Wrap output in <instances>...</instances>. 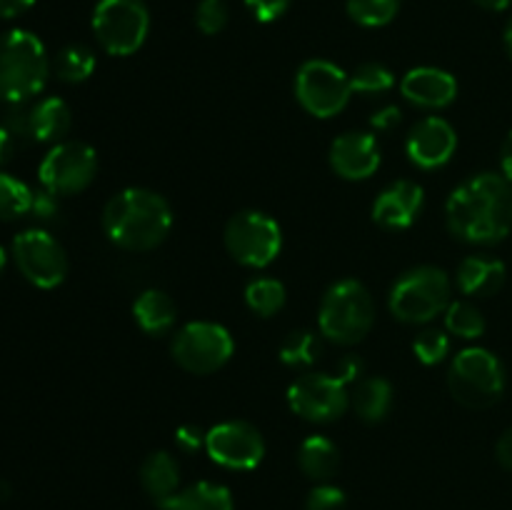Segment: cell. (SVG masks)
Returning <instances> with one entry per match:
<instances>
[{"instance_id": "cell-39", "label": "cell", "mask_w": 512, "mask_h": 510, "mask_svg": "<svg viewBox=\"0 0 512 510\" xmlns=\"http://www.w3.org/2000/svg\"><path fill=\"white\" fill-rule=\"evenodd\" d=\"M400 120H403V113H400L398 105H385V108L375 110L373 118H370V125L375 130H380V133H390V130L398 128Z\"/></svg>"}, {"instance_id": "cell-37", "label": "cell", "mask_w": 512, "mask_h": 510, "mask_svg": "<svg viewBox=\"0 0 512 510\" xmlns=\"http://www.w3.org/2000/svg\"><path fill=\"white\" fill-rule=\"evenodd\" d=\"M205 435L208 433H203L200 425L185 423L175 430V443H178V448L183 450V453H195V450L205 448Z\"/></svg>"}, {"instance_id": "cell-8", "label": "cell", "mask_w": 512, "mask_h": 510, "mask_svg": "<svg viewBox=\"0 0 512 510\" xmlns=\"http://www.w3.org/2000/svg\"><path fill=\"white\" fill-rule=\"evenodd\" d=\"M225 248L245 268H265L283 248V230L270 215L260 210L235 213L225 225Z\"/></svg>"}, {"instance_id": "cell-2", "label": "cell", "mask_w": 512, "mask_h": 510, "mask_svg": "<svg viewBox=\"0 0 512 510\" xmlns=\"http://www.w3.org/2000/svg\"><path fill=\"white\" fill-rule=\"evenodd\" d=\"M173 228V210L163 195L148 188H125L108 200L103 230L123 250L145 253L163 243Z\"/></svg>"}, {"instance_id": "cell-31", "label": "cell", "mask_w": 512, "mask_h": 510, "mask_svg": "<svg viewBox=\"0 0 512 510\" xmlns=\"http://www.w3.org/2000/svg\"><path fill=\"white\" fill-rule=\"evenodd\" d=\"M400 0H348V15L365 28L388 25L398 15Z\"/></svg>"}, {"instance_id": "cell-43", "label": "cell", "mask_w": 512, "mask_h": 510, "mask_svg": "<svg viewBox=\"0 0 512 510\" xmlns=\"http://www.w3.org/2000/svg\"><path fill=\"white\" fill-rule=\"evenodd\" d=\"M35 0H0V18H18L25 10L33 8Z\"/></svg>"}, {"instance_id": "cell-25", "label": "cell", "mask_w": 512, "mask_h": 510, "mask_svg": "<svg viewBox=\"0 0 512 510\" xmlns=\"http://www.w3.org/2000/svg\"><path fill=\"white\" fill-rule=\"evenodd\" d=\"M163 510H233V495L225 485L195 483L190 488L178 490V495L160 505Z\"/></svg>"}, {"instance_id": "cell-36", "label": "cell", "mask_w": 512, "mask_h": 510, "mask_svg": "<svg viewBox=\"0 0 512 510\" xmlns=\"http://www.w3.org/2000/svg\"><path fill=\"white\" fill-rule=\"evenodd\" d=\"M245 5L255 15V20H260V23H273L280 15H285V10L290 8V0H245Z\"/></svg>"}, {"instance_id": "cell-35", "label": "cell", "mask_w": 512, "mask_h": 510, "mask_svg": "<svg viewBox=\"0 0 512 510\" xmlns=\"http://www.w3.org/2000/svg\"><path fill=\"white\" fill-rule=\"evenodd\" d=\"M348 508V498L338 485L320 483L315 485L305 500V510H345Z\"/></svg>"}, {"instance_id": "cell-32", "label": "cell", "mask_w": 512, "mask_h": 510, "mask_svg": "<svg viewBox=\"0 0 512 510\" xmlns=\"http://www.w3.org/2000/svg\"><path fill=\"white\" fill-rule=\"evenodd\" d=\"M350 85H353V93L380 95L393 88L395 75L383 63H363L350 75Z\"/></svg>"}, {"instance_id": "cell-28", "label": "cell", "mask_w": 512, "mask_h": 510, "mask_svg": "<svg viewBox=\"0 0 512 510\" xmlns=\"http://www.w3.org/2000/svg\"><path fill=\"white\" fill-rule=\"evenodd\" d=\"M320 355V340L310 330H293L280 343L278 358L288 368H310Z\"/></svg>"}, {"instance_id": "cell-34", "label": "cell", "mask_w": 512, "mask_h": 510, "mask_svg": "<svg viewBox=\"0 0 512 510\" xmlns=\"http://www.w3.org/2000/svg\"><path fill=\"white\" fill-rule=\"evenodd\" d=\"M195 25L200 33L218 35L228 25V5L223 0H200L195 8Z\"/></svg>"}, {"instance_id": "cell-20", "label": "cell", "mask_w": 512, "mask_h": 510, "mask_svg": "<svg viewBox=\"0 0 512 510\" xmlns=\"http://www.w3.org/2000/svg\"><path fill=\"white\" fill-rule=\"evenodd\" d=\"M140 483H143V490L155 503H168L173 495H178L180 488L178 460L170 453H165V450L150 453L143 460V465H140Z\"/></svg>"}, {"instance_id": "cell-15", "label": "cell", "mask_w": 512, "mask_h": 510, "mask_svg": "<svg viewBox=\"0 0 512 510\" xmlns=\"http://www.w3.org/2000/svg\"><path fill=\"white\" fill-rule=\"evenodd\" d=\"M405 148H408V158L418 168H443L458 148V135L448 120L430 115V118H423L413 125Z\"/></svg>"}, {"instance_id": "cell-40", "label": "cell", "mask_w": 512, "mask_h": 510, "mask_svg": "<svg viewBox=\"0 0 512 510\" xmlns=\"http://www.w3.org/2000/svg\"><path fill=\"white\" fill-rule=\"evenodd\" d=\"M20 145H23V143H20V140L15 138V135L10 133V130L5 128L3 123H0V165L8 163V160L15 155V150L20 148Z\"/></svg>"}, {"instance_id": "cell-47", "label": "cell", "mask_w": 512, "mask_h": 510, "mask_svg": "<svg viewBox=\"0 0 512 510\" xmlns=\"http://www.w3.org/2000/svg\"><path fill=\"white\" fill-rule=\"evenodd\" d=\"M3 270H5V250L0 248V275H3Z\"/></svg>"}, {"instance_id": "cell-1", "label": "cell", "mask_w": 512, "mask_h": 510, "mask_svg": "<svg viewBox=\"0 0 512 510\" xmlns=\"http://www.w3.org/2000/svg\"><path fill=\"white\" fill-rule=\"evenodd\" d=\"M445 220L450 233L465 243H500L512 230V185L495 173L465 180L448 198Z\"/></svg>"}, {"instance_id": "cell-26", "label": "cell", "mask_w": 512, "mask_h": 510, "mask_svg": "<svg viewBox=\"0 0 512 510\" xmlns=\"http://www.w3.org/2000/svg\"><path fill=\"white\" fill-rule=\"evenodd\" d=\"M285 285L275 278H255L245 288V303L260 318H270L285 305Z\"/></svg>"}, {"instance_id": "cell-19", "label": "cell", "mask_w": 512, "mask_h": 510, "mask_svg": "<svg viewBox=\"0 0 512 510\" xmlns=\"http://www.w3.org/2000/svg\"><path fill=\"white\" fill-rule=\"evenodd\" d=\"M505 283V265L485 255H470L458 265V288L465 295L488 298L495 295Z\"/></svg>"}, {"instance_id": "cell-46", "label": "cell", "mask_w": 512, "mask_h": 510, "mask_svg": "<svg viewBox=\"0 0 512 510\" xmlns=\"http://www.w3.org/2000/svg\"><path fill=\"white\" fill-rule=\"evenodd\" d=\"M505 48H508V53H510V58H512V20H510L508 30H505Z\"/></svg>"}, {"instance_id": "cell-45", "label": "cell", "mask_w": 512, "mask_h": 510, "mask_svg": "<svg viewBox=\"0 0 512 510\" xmlns=\"http://www.w3.org/2000/svg\"><path fill=\"white\" fill-rule=\"evenodd\" d=\"M475 3L485 10H505L512 0H475Z\"/></svg>"}, {"instance_id": "cell-6", "label": "cell", "mask_w": 512, "mask_h": 510, "mask_svg": "<svg viewBox=\"0 0 512 510\" xmlns=\"http://www.w3.org/2000/svg\"><path fill=\"white\" fill-rule=\"evenodd\" d=\"M448 388L450 395L465 408H490L505 393L503 363L485 348H465L450 363Z\"/></svg>"}, {"instance_id": "cell-38", "label": "cell", "mask_w": 512, "mask_h": 510, "mask_svg": "<svg viewBox=\"0 0 512 510\" xmlns=\"http://www.w3.org/2000/svg\"><path fill=\"white\" fill-rule=\"evenodd\" d=\"M30 213L35 215L38 220H53L55 215L60 213V203L58 195L50 193V190H38L33 193V203H30Z\"/></svg>"}, {"instance_id": "cell-13", "label": "cell", "mask_w": 512, "mask_h": 510, "mask_svg": "<svg viewBox=\"0 0 512 510\" xmlns=\"http://www.w3.org/2000/svg\"><path fill=\"white\" fill-rule=\"evenodd\" d=\"M13 258L25 280L35 288L50 290L68 275V255L63 245L45 230H25L13 240Z\"/></svg>"}, {"instance_id": "cell-7", "label": "cell", "mask_w": 512, "mask_h": 510, "mask_svg": "<svg viewBox=\"0 0 512 510\" xmlns=\"http://www.w3.org/2000/svg\"><path fill=\"white\" fill-rule=\"evenodd\" d=\"M150 13L143 0H100L93 13V33L110 55H133L145 43Z\"/></svg>"}, {"instance_id": "cell-4", "label": "cell", "mask_w": 512, "mask_h": 510, "mask_svg": "<svg viewBox=\"0 0 512 510\" xmlns=\"http://www.w3.org/2000/svg\"><path fill=\"white\" fill-rule=\"evenodd\" d=\"M375 303L358 280H338L320 303V335L338 345H355L373 330Z\"/></svg>"}, {"instance_id": "cell-12", "label": "cell", "mask_w": 512, "mask_h": 510, "mask_svg": "<svg viewBox=\"0 0 512 510\" xmlns=\"http://www.w3.org/2000/svg\"><path fill=\"white\" fill-rule=\"evenodd\" d=\"M98 173V155L88 143L65 140L58 143L40 163V183L55 195H75L88 188Z\"/></svg>"}, {"instance_id": "cell-21", "label": "cell", "mask_w": 512, "mask_h": 510, "mask_svg": "<svg viewBox=\"0 0 512 510\" xmlns=\"http://www.w3.org/2000/svg\"><path fill=\"white\" fill-rule=\"evenodd\" d=\"M73 125V113L60 98H43L30 105V135L38 143H55L65 138Z\"/></svg>"}, {"instance_id": "cell-16", "label": "cell", "mask_w": 512, "mask_h": 510, "mask_svg": "<svg viewBox=\"0 0 512 510\" xmlns=\"http://www.w3.org/2000/svg\"><path fill=\"white\" fill-rule=\"evenodd\" d=\"M330 168L345 180H365L380 168V148L375 135L345 133L330 145Z\"/></svg>"}, {"instance_id": "cell-5", "label": "cell", "mask_w": 512, "mask_h": 510, "mask_svg": "<svg viewBox=\"0 0 512 510\" xmlns=\"http://www.w3.org/2000/svg\"><path fill=\"white\" fill-rule=\"evenodd\" d=\"M390 313L410 325L430 323L450 305V278L445 270L420 265L398 278L390 290Z\"/></svg>"}, {"instance_id": "cell-33", "label": "cell", "mask_w": 512, "mask_h": 510, "mask_svg": "<svg viewBox=\"0 0 512 510\" xmlns=\"http://www.w3.org/2000/svg\"><path fill=\"white\" fill-rule=\"evenodd\" d=\"M413 353H415V358H418L423 365H428V368L430 365L443 363L450 353V338L438 328L423 330V333L415 338Z\"/></svg>"}, {"instance_id": "cell-22", "label": "cell", "mask_w": 512, "mask_h": 510, "mask_svg": "<svg viewBox=\"0 0 512 510\" xmlns=\"http://www.w3.org/2000/svg\"><path fill=\"white\" fill-rule=\"evenodd\" d=\"M133 315L148 335H165L178 320V305L163 290H145L133 303Z\"/></svg>"}, {"instance_id": "cell-17", "label": "cell", "mask_w": 512, "mask_h": 510, "mask_svg": "<svg viewBox=\"0 0 512 510\" xmlns=\"http://www.w3.org/2000/svg\"><path fill=\"white\" fill-rule=\"evenodd\" d=\"M425 193L413 180H395L373 205V220L385 230H405L418 220Z\"/></svg>"}, {"instance_id": "cell-23", "label": "cell", "mask_w": 512, "mask_h": 510, "mask_svg": "<svg viewBox=\"0 0 512 510\" xmlns=\"http://www.w3.org/2000/svg\"><path fill=\"white\" fill-rule=\"evenodd\" d=\"M298 465L305 478L315 483H325L333 478L340 468V450L325 435H310L298 448Z\"/></svg>"}, {"instance_id": "cell-24", "label": "cell", "mask_w": 512, "mask_h": 510, "mask_svg": "<svg viewBox=\"0 0 512 510\" xmlns=\"http://www.w3.org/2000/svg\"><path fill=\"white\" fill-rule=\"evenodd\" d=\"M350 405L365 423H380L393 408V385L385 378H365L350 393Z\"/></svg>"}, {"instance_id": "cell-29", "label": "cell", "mask_w": 512, "mask_h": 510, "mask_svg": "<svg viewBox=\"0 0 512 510\" xmlns=\"http://www.w3.org/2000/svg\"><path fill=\"white\" fill-rule=\"evenodd\" d=\"M445 328L458 335V338L475 340L485 333V318L473 303L458 300V303H450L448 310H445Z\"/></svg>"}, {"instance_id": "cell-10", "label": "cell", "mask_w": 512, "mask_h": 510, "mask_svg": "<svg viewBox=\"0 0 512 510\" xmlns=\"http://www.w3.org/2000/svg\"><path fill=\"white\" fill-rule=\"evenodd\" d=\"M233 338L228 328L208 320L188 323L175 333L173 358L183 370L193 375H210L223 368L233 355Z\"/></svg>"}, {"instance_id": "cell-18", "label": "cell", "mask_w": 512, "mask_h": 510, "mask_svg": "<svg viewBox=\"0 0 512 510\" xmlns=\"http://www.w3.org/2000/svg\"><path fill=\"white\" fill-rule=\"evenodd\" d=\"M400 93L408 103L425 110L448 108L458 98V80L440 68H415L405 73Z\"/></svg>"}, {"instance_id": "cell-42", "label": "cell", "mask_w": 512, "mask_h": 510, "mask_svg": "<svg viewBox=\"0 0 512 510\" xmlns=\"http://www.w3.org/2000/svg\"><path fill=\"white\" fill-rule=\"evenodd\" d=\"M495 455H498V463L503 465L505 470H512V428H508L500 435L498 445H495Z\"/></svg>"}, {"instance_id": "cell-44", "label": "cell", "mask_w": 512, "mask_h": 510, "mask_svg": "<svg viewBox=\"0 0 512 510\" xmlns=\"http://www.w3.org/2000/svg\"><path fill=\"white\" fill-rule=\"evenodd\" d=\"M500 165H503V178L512 185V130L505 138L503 150H500Z\"/></svg>"}, {"instance_id": "cell-11", "label": "cell", "mask_w": 512, "mask_h": 510, "mask_svg": "<svg viewBox=\"0 0 512 510\" xmlns=\"http://www.w3.org/2000/svg\"><path fill=\"white\" fill-rule=\"evenodd\" d=\"M288 405L310 423H333L350 408L348 383L338 375L308 373L288 388Z\"/></svg>"}, {"instance_id": "cell-3", "label": "cell", "mask_w": 512, "mask_h": 510, "mask_svg": "<svg viewBox=\"0 0 512 510\" xmlns=\"http://www.w3.org/2000/svg\"><path fill=\"white\" fill-rule=\"evenodd\" d=\"M50 63L45 45L28 30L0 35V98L5 103H28L43 90Z\"/></svg>"}, {"instance_id": "cell-41", "label": "cell", "mask_w": 512, "mask_h": 510, "mask_svg": "<svg viewBox=\"0 0 512 510\" xmlns=\"http://www.w3.org/2000/svg\"><path fill=\"white\" fill-rule=\"evenodd\" d=\"M360 373H363V363L355 355H345L338 363V378H343L345 383H353Z\"/></svg>"}, {"instance_id": "cell-30", "label": "cell", "mask_w": 512, "mask_h": 510, "mask_svg": "<svg viewBox=\"0 0 512 510\" xmlns=\"http://www.w3.org/2000/svg\"><path fill=\"white\" fill-rule=\"evenodd\" d=\"M33 190L13 175L0 173V220H15L30 213Z\"/></svg>"}, {"instance_id": "cell-14", "label": "cell", "mask_w": 512, "mask_h": 510, "mask_svg": "<svg viewBox=\"0 0 512 510\" xmlns=\"http://www.w3.org/2000/svg\"><path fill=\"white\" fill-rule=\"evenodd\" d=\"M210 460L228 470H253L265 458V440L255 425L245 420H225L205 435Z\"/></svg>"}, {"instance_id": "cell-27", "label": "cell", "mask_w": 512, "mask_h": 510, "mask_svg": "<svg viewBox=\"0 0 512 510\" xmlns=\"http://www.w3.org/2000/svg\"><path fill=\"white\" fill-rule=\"evenodd\" d=\"M95 70V55L88 45H68L58 53L55 58V75H58L63 83H83L93 75Z\"/></svg>"}, {"instance_id": "cell-9", "label": "cell", "mask_w": 512, "mask_h": 510, "mask_svg": "<svg viewBox=\"0 0 512 510\" xmlns=\"http://www.w3.org/2000/svg\"><path fill=\"white\" fill-rule=\"evenodd\" d=\"M353 95L350 75L330 60H308L295 75V98L305 113L315 118H333Z\"/></svg>"}]
</instances>
